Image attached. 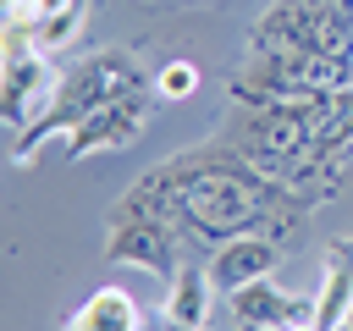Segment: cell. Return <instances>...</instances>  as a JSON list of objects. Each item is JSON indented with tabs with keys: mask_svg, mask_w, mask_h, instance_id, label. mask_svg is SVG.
<instances>
[{
	"mask_svg": "<svg viewBox=\"0 0 353 331\" xmlns=\"http://www.w3.org/2000/svg\"><path fill=\"white\" fill-rule=\"evenodd\" d=\"M127 94H143V66H138L127 50H99V55H88L83 66L66 72L55 105H50L28 132H17L11 160L28 166L44 138H72V127H77L83 116H94L99 105H116V99H127Z\"/></svg>",
	"mask_w": 353,
	"mask_h": 331,
	"instance_id": "1",
	"label": "cell"
},
{
	"mask_svg": "<svg viewBox=\"0 0 353 331\" xmlns=\"http://www.w3.org/2000/svg\"><path fill=\"white\" fill-rule=\"evenodd\" d=\"M336 88H353V55H320V50H248V61L226 83L237 105L314 99Z\"/></svg>",
	"mask_w": 353,
	"mask_h": 331,
	"instance_id": "2",
	"label": "cell"
},
{
	"mask_svg": "<svg viewBox=\"0 0 353 331\" xmlns=\"http://www.w3.org/2000/svg\"><path fill=\"white\" fill-rule=\"evenodd\" d=\"M248 50L353 55V0H276L248 28Z\"/></svg>",
	"mask_w": 353,
	"mask_h": 331,
	"instance_id": "3",
	"label": "cell"
},
{
	"mask_svg": "<svg viewBox=\"0 0 353 331\" xmlns=\"http://www.w3.org/2000/svg\"><path fill=\"white\" fill-rule=\"evenodd\" d=\"M61 83H66V72L44 55V50H33V55H17V61H0V94H6V132L17 138V132H28L50 105H55V94H61Z\"/></svg>",
	"mask_w": 353,
	"mask_h": 331,
	"instance_id": "4",
	"label": "cell"
},
{
	"mask_svg": "<svg viewBox=\"0 0 353 331\" xmlns=\"http://www.w3.org/2000/svg\"><path fill=\"white\" fill-rule=\"evenodd\" d=\"M176 226H165L160 215H138V210H110V237H105V254L116 265H143V270H160V276H176L182 259H176Z\"/></svg>",
	"mask_w": 353,
	"mask_h": 331,
	"instance_id": "5",
	"label": "cell"
},
{
	"mask_svg": "<svg viewBox=\"0 0 353 331\" xmlns=\"http://www.w3.org/2000/svg\"><path fill=\"white\" fill-rule=\"evenodd\" d=\"M226 314L243 325V331H281L292 320H314V298H298L287 292L276 276H259L237 292H226Z\"/></svg>",
	"mask_w": 353,
	"mask_h": 331,
	"instance_id": "6",
	"label": "cell"
},
{
	"mask_svg": "<svg viewBox=\"0 0 353 331\" xmlns=\"http://www.w3.org/2000/svg\"><path fill=\"white\" fill-rule=\"evenodd\" d=\"M149 121V99L143 94H127L116 105H99L94 116H83L66 138V154L72 160H88V154H105V149H127Z\"/></svg>",
	"mask_w": 353,
	"mask_h": 331,
	"instance_id": "7",
	"label": "cell"
},
{
	"mask_svg": "<svg viewBox=\"0 0 353 331\" xmlns=\"http://www.w3.org/2000/svg\"><path fill=\"white\" fill-rule=\"evenodd\" d=\"M276 265H281V248H276V237H265V232H237V237L215 243L210 259H204L215 292H237V287H248V281H259V276H276Z\"/></svg>",
	"mask_w": 353,
	"mask_h": 331,
	"instance_id": "8",
	"label": "cell"
},
{
	"mask_svg": "<svg viewBox=\"0 0 353 331\" xmlns=\"http://www.w3.org/2000/svg\"><path fill=\"white\" fill-rule=\"evenodd\" d=\"M347 314H353V243H336L325 254V276L314 292V325L336 331V325H347Z\"/></svg>",
	"mask_w": 353,
	"mask_h": 331,
	"instance_id": "9",
	"label": "cell"
},
{
	"mask_svg": "<svg viewBox=\"0 0 353 331\" xmlns=\"http://www.w3.org/2000/svg\"><path fill=\"white\" fill-rule=\"evenodd\" d=\"M210 298H215L210 270L182 265L176 276H165V303H160V314L176 320V325H188V331H204V320H210Z\"/></svg>",
	"mask_w": 353,
	"mask_h": 331,
	"instance_id": "10",
	"label": "cell"
},
{
	"mask_svg": "<svg viewBox=\"0 0 353 331\" xmlns=\"http://www.w3.org/2000/svg\"><path fill=\"white\" fill-rule=\"evenodd\" d=\"M138 303H132V292L127 287H99L72 320H66V331H138Z\"/></svg>",
	"mask_w": 353,
	"mask_h": 331,
	"instance_id": "11",
	"label": "cell"
},
{
	"mask_svg": "<svg viewBox=\"0 0 353 331\" xmlns=\"http://www.w3.org/2000/svg\"><path fill=\"white\" fill-rule=\"evenodd\" d=\"M83 17H88V0H66L55 17H44V22L33 28V44H39L44 55H61V50L83 33Z\"/></svg>",
	"mask_w": 353,
	"mask_h": 331,
	"instance_id": "12",
	"label": "cell"
},
{
	"mask_svg": "<svg viewBox=\"0 0 353 331\" xmlns=\"http://www.w3.org/2000/svg\"><path fill=\"white\" fill-rule=\"evenodd\" d=\"M193 94H199V66L188 55H176L154 72V99H193Z\"/></svg>",
	"mask_w": 353,
	"mask_h": 331,
	"instance_id": "13",
	"label": "cell"
},
{
	"mask_svg": "<svg viewBox=\"0 0 353 331\" xmlns=\"http://www.w3.org/2000/svg\"><path fill=\"white\" fill-rule=\"evenodd\" d=\"M138 331H171V325H165V314H143V320H138Z\"/></svg>",
	"mask_w": 353,
	"mask_h": 331,
	"instance_id": "14",
	"label": "cell"
},
{
	"mask_svg": "<svg viewBox=\"0 0 353 331\" xmlns=\"http://www.w3.org/2000/svg\"><path fill=\"white\" fill-rule=\"evenodd\" d=\"M281 331H320L314 320H292V325H281Z\"/></svg>",
	"mask_w": 353,
	"mask_h": 331,
	"instance_id": "15",
	"label": "cell"
},
{
	"mask_svg": "<svg viewBox=\"0 0 353 331\" xmlns=\"http://www.w3.org/2000/svg\"><path fill=\"white\" fill-rule=\"evenodd\" d=\"M336 331H353V320H347V325H336Z\"/></svg>",
	"mask_w": 353,
	"mask_h": 331,
	"instance_id": "16",
	"label": "cell"
},
{
	"mask_svg": "<svg viewBox=\"0 0 353 331\" xmlns=\"http://www.w3.org/2000/svg\"><path fill=\"white\" fill-rule=\"evenodd\" d=\"M347 320H353V314H347Z\"/></svg>",
	"mask_w": 353,
	"mask_h": 331,
	"instance_id": "17",
	"label": "cell"
}]
</instances>
